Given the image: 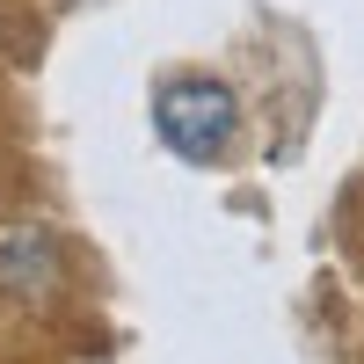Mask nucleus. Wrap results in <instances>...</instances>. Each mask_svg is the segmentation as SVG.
<instances>
[{
  "label": "nucleus",
  "instance_id": "nucleus-1",
  "mask_svg": "<svg viewBox=\"0 0 364 364\" xmlns=\"http://www.w3.org/2000/svg\"><path fill=\"white\" fill-rule=\"evenodd\" d=\"M154 132H161L168 154L211 168V161H226L233 139H240V95L226 80H211V73H175L154 95Z\"/></svg>",
  "mask_w": 364,
  "mask_h": 364
}]
</instances>
